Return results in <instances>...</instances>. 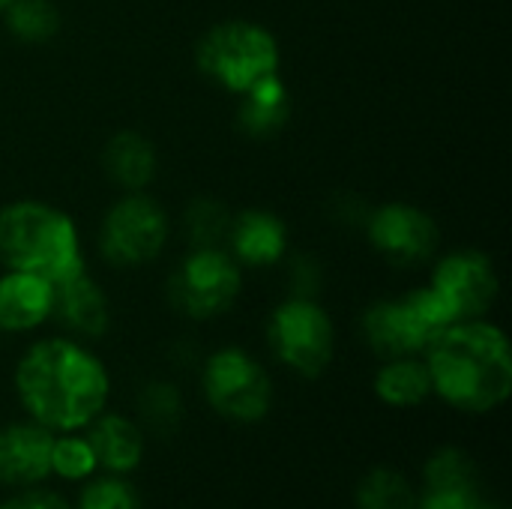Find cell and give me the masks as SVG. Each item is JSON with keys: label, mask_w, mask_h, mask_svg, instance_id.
Here are the masks:
<instances>
[{"label": "cell", "mask_w": 512, "mask_h": 509, "mask_svg": "<svg viewBox=\"0 0 512 509\" xmlns=\"http://www.w3.org/2000/svg\"><path fill=\"white\" fill-rule=\"evenodd\" d=\"M15 393L27 417L48 432H81L108 405L111 375L78 339L33 342L15 366Z\"/></svg>", "instance_id": "obj_1"}, {"label": "cell", "mask_w": 512, "mask_h": 509, "mask_svg": "<svg viewBox=\"0 0 512 509\" xmlns=\"http://www.w3.org/2000/svg\"><path fill=\"white\" fill-rule=\"evenodd\" d=\"M438 393L450 408L489 414L512 393L510 339L486 318L450 324L423 354Z\"/></svg>", "instance_id": "obj_2"}, {"label": "cell", "mask_w": 512, "mask_h": 509, "mask_svg": "<svg viewBox=\"0 0 512 509\" xmlns=\"http://www.w3.org/2000/svg\"><path fill=\"white\" fill-rule=\"evenodd\" d=\"M0 261L6 270L60 282L84 270L75 219L45 201H12L0 210Z\"/></svg>", "instance_id": "obj_3"}, {"label": "cell", "mask_w": 512, "mask_h": 509, "mask_svg": "<svg viewBox=\"0 0 512 509\" xmlns=\"http://www.w3.org/2000/svg\"><path fill=\"white\" fill-rule=\"evenodd\" d=\"M195 63L201 75L237 96L264 75L279 72L282 51L279 39L264 24L228 18L204 30L195 45Z\"/></svg>", "instance_id": "obj_4"}, {"label": "cell", "mask_w": 512, "mask_h": 509, "mask_svg": "<svg viewBox=\"0 0 512 509\" xmlns=\"http://www.w3.org/2000/svg\"><path fill=\"white\" fill-rule=\"evenodd\" d=\"M450 324L456 321L429 285L411 288L393 300L372 303L360 321L369 348L384 360L423 357Z\"/></svg>", "instance_id": "obj_5"}, {"label": "cell", "mask_w": 512, "mask_h": 509, "mask_svg": "<svg viewBox=\"0 0 512 509\" xmlns=\"http://www.w3.org/2000/svg\"><path fill=\"white\" fill-rule=\"evenodd\" d=\"M171 237V219L165 207L141 192H123L102 216L99 255L111 267H144L156 261Z\"/></svg>", "instance_id": "obj_6"}, {"label": "cell", "mask_w": 512, "mask_h": 509, "mask_svg": "<svg viewBox=\"0 0 512 509\" xmlns=\"http://www.w3.org/2000/svg\"><path fill=\"white\" fill-rule=\"evenodd\" d=\"M267 342L282 366L303 378H318L333 363L336 330L315 297H288L270 315Z\"/></svg>", "instance_id": "obj_7"}, {"label": "cell", "mask_w": 512, "mask_h": 509, "mask_svg": "<svg viewBox=\"0 0 512 509\" xmlns=\"http://www.w3.org/2000/svg\"><path fill=\"white\" fill-rule=\"evenodd\" d=\"M243 288V267L219 249H192L180 267L168 276L165 294L174 312L192 321H210L225 315Z\"/></svg>", "instance_id": "obj_8"}, {"label": "cell", "mask_w": 512, "mask_h": 509, "mask_svg": "<svg viewBox=\"0 0 512 509\" xmlns=\"http://www.w3.org/2000/svg\"><path fill=\"white\" fill-rule=\"evenodd\" d=\"M207 405L234 423H258L270 414L273 381L267 369L243 348H219L201 369Z\"/></svg>", "instance_id": "obj_9"}, {"label": "cell", "mask_w": 512, "mask_h": 509, "mask_svg": "<svg viewBox=\"0 0 512 509\" xmlns=\"http://www.w3.org/2000/svg\"><path fill=\"white\" fill-rule=\"evenodd\" d=\"M429 288L438 294V300L447 306L450 318L459 324V321L486 318L498 300L501 282H498L495 261L486 252L456 249L435 261Z\"/></svg>", "instance_id": "obj_10"}, {"label": "cell", "mask_w": 512, "mask_h": 509, "mask_svg": "<svg viewBox=\"0 0 512 509\" xmlns=\"http://www.w3.org/2000/svg\"><path fill=\"white\" fill-rule=\"evenodd\" d=\"M363 225L372 249L396 267L426 264L441 246V228L435 216L408 201H390L369 210Z\"/></svg>", "instance_id": "obj_11"}, {"label": "cell", "mask_w": 512, "mask_h": 509, "mask_svg": "<svg viewBox=\"0 0 512 509\" xmlns=\"http://www.w3.org/2000/svg\"><path fill=\"white\" fill-rule=\"evenodd\" d=\"M51 318L72 333L75 339H99L108 330L111 306L102 285L84 270L54 282V306Z\"/></svg>", "instance_id": "obj_12"}, {"label": "cell", "mask_w": 512, "mask_h": 509, "mask_svg": "<svg viewBox=\"0 0 512 509\" xmlns=\"http://www.w3.org/2000/svg\"><path fill=\"white\" fill-rule=\"evenodd\" d=\"M54 432L39 423H12L0 429V483L36 486L51 474Z\"/></svg>", "instance_id": "obj_13"}, {"label": "cell", "mask_w": 512, "mask_h": 509, "mask_svg": "<svg viewBox=\"0 0 512 509\" xmlns=\"http://www.w3.org/2000/svg\"><path fill=\"white\" fill-rule=\"evenodd\" d=\"M225 243L240 267H273L288 252V225L270 210H243L231 216Z\"/></svg>", "instance_id": "obj_14"}, {"label": "cell", "mask_w": 512, "mask_h": 509, "mask_svg": "<svg viewBox=\"0 0 512 509\" xmlns=\"http://www.w3.org/2000/svg\"><path fill=\"white\" fill-rule=\"evenodd\" d=\"M54 306V282L24 273L6 270L0 276V330L3 333H27L51 321Z\"/></svg>", "instance_id": "obj_15"}, {"label": "cell", "mask_w": 512, "mask_h": 509, "mask_svg": "<svg viewBox=\"0 0 512 509\" xmlns=\"http://www.w3.org/2000/svg\"><path fill=\"white\" fill-rule=\"evenodd\" d=\"M159 156L147 135L135 129L114 132L102 147V171L123 192H141L156 180Z\"/></svg>", "instance_id": "obj_16"}, {"label": "cell", "mask_w": 512, "mask_h": 509, "mask_svg": "<svg viewBox=\"0 0 512 509\" xmlns=\"http://www.w3.org/2000/svg\"><path fill=\"white\" fill-rule=\"evenodd\" d=\"M87 444L96 456V465L108 474H129L141 465L144 435L123 414H99L87 426Z\"/></svg>", "instance_id": "obj_17"}, {"label": "cell", "mask_w": 512, "mask_h": 509, "mask_svg": "<svg viewBox=\"0 0 512 509\" xmlns=\"http://www.w3.org/2000/svg\"><path fill=\"white\" fill-rule=\"evenodd\" d=\"M291 117V90L279 72L264 75L249 90L237 93V126L252 138L276 135Z\"/></svg>", "instance_id": "obj_18"}, {"label": "cell", "mask_w": 512, "mask_h": 509, "mask_svg": "<svg viewBox=\"0 0 512 509\" xmlns=\"http://www.w3.org/2000/svg\"><path fill=\"white\" fill-rule=\"evenodd\" d=\"M375 396L390 408H417L432 396V378L423 357H393L375 375Z\"/></svg>", "instance_id": "obj_19"}, {"label": "cell", "mask_w": 512, "mask_h": 509, "mask_svg": "<svg viewBox=\"0 0 512 509\" xmlns=\"http://www.w3.org/2000/svg\"><path fill=\"white\" fill-rule=\"evenodd\" d=\"M6 30L27 45L51 42L60 33V9L54 0H9V6L0 12Z\"/></svg>", "instance_id": "obj_20"}, {"label": "cell", "mask_w": 512, "mask_h": 509, "mask_svg": "<svg viewBox=\"0 0 512 509\" xmlns=\"http://www.w3.org/2000/svg\"><path fill=\"white\" fill-rule=\"evenodd\" d=\"M231 210L207 195H198L189 201L183 213V231L192 249H219L231 228Z\"/></svg>", "instance_id": "obj_21"}, {"label": "cell", "mask_w": 512, "mask_h": 509, "mask_svg": "<svg viewBox=\"0 0 512 509\" xmlns=\"http://www.w3.org/2000/svg\"><path fill=\"white\" fill-rule=\"evenodd\" d=\"M357 509H417V495L399 471L375 468L357 489Z\"/></svg>", "instance_id": "obj_22"}, {"label": "cell", "mask_w": 512, "mask_h": 509, "mask_svg": "<svg viewBox=\"0 0 512 509\" xmlns=\"http://www.w3.org/2000/svg\"><path fill=\"white\" fill-rule=\"evenodd\" d=\"M441 489H462V492H477V471L474 462L456 450L444 447L438 450L429 465H426V492H441Z\"/></svg>", "instance_id": "obj_23"}, {"label": "cell", "mask_w": 512, "mask_h": 509, "mask_svg": "<svg viewBox=\"0 0 512 509\" xmlns=\"http://www.w3.org/2000/svg\"><path fill=\"white\" fill-rule=\"evenodd\" d=\"M96 456L87 444V438H78L75 432H66L63 438H54L51 447V474L63 480H87L96 471Z\"/></svg>", "instance_id": "obj_24"}, {"label": "cell", "mask_w": 512, "mask_h": 509, "mask_svg": "<svg viewBox=\"0 0 512 509\" xmlns=\"http://www.w3.org/2000/svg\"><path fill=\"white\" fill-rule=\"evenodd\" d=\"M78 509H141L135 489L120 477V474H108L93 480L81 498H78Z\"/></svg>", "instance_id": "obj_25"}, {"label": "cell", "mask_w": 512, "mask_h": 509, "mask_svg": "<svg viewBox=\"0 0 512 509\" xmlns=\"http://www.w3.org/2000/svg\"><path fill=\"white\" fill-rule=\"evenodd\" d=\"M180 393L171 387V384H162V381H156V384H147V390H144V396H141V411H144V417L150 420V426H156V429H171V426H177V420H180Z\"/></svg>", "instance_id": "obj_26"}, {"label": "cell", "mask_w": 512, "mask_h": 509, "mask_svg": "<svg viewBox=\"0 0 512 509\" xmlns=\"http://www.w3.org/2000/svg\"><path fill=\"white\" fill-rule=\"evenodd\" d=\"M321 282H324V273H321V264L312 255L291 258V267H288L291 297H315L318 288H321Z\"/></svg>", "instance_id": "obj_27"}, {"label": "cell", "mask_w": 512, "mask_h": 509, "mask_svg": "<svg viewBox=\"0 0 512 509\" xmlns=\"http://www.w3.org/2000/svg\"><path fill=\"white\" fill-rule=\"evenodd\" d=\"M480 504L477 492H462V489H441V492H426L417 498V509H474Z\"/></svg>", "instance_id": "obj_28"}, {"label": "cell", "mask_w": 512, "mask_h": 509, "mask_svg": "<svg viewBox=\"0 0 512 509\" xmlns=\"http://www.w3.org/2000/svg\"><path fill=\"white\" fill-rule=\"evenodd\" d=\"M0 509H72L60 495H54V492H39V489H33V492H24V495H15V498H9L6 504H0Z\"/></svg>", "instance_id": "obj_29"}, {"label": "cell", "mask_w": 512, "mask_h": 509, "mask_svg": "<svg viewBox=\"0 0 512 509\" xmlns=\"http://www.w3.org/2000/svg\"><path fill=\"white\" fill-rule=\"evenodd\" d=\"M474 509H507V507H501V504H486V501H480V504H477Z\"/></svg>", "instance_id": "obj_30"}, {"label": "cell", "mask_w": 512, "mask_h": 509, "mask_svg": "<svg viewBox=\"0 0 512 509\" xmlns=\"http://www.w3.org/2000/svg\"><path fill=\"white\" fill-rule=\"evenodd\" d=\"M6 6H9V0H0V12H3Z\"/></svg>", "instance_id": "obj_31"}]
</instances>
